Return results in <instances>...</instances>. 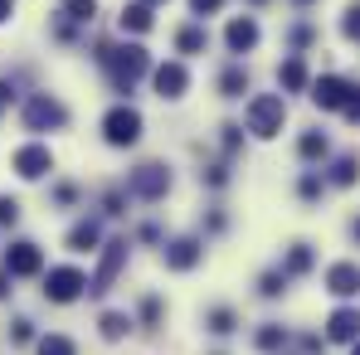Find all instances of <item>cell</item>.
<instances>
[{
  "mask_svg": "<svg viewBox=\"0 0 360 355\" xmlns=\"http://www.w3.org/2000/svg\"><path fill=\"white\" fill-rule=\"evenodd\" d=\"M15 171L25 180H39L54 171V156H49V146H39V141H30V146H20L15 151Z\"/></svg>",
  "mask_w": 360,
  "mask_h": 355,
  "instance_id": "30bf717a",
  "label": "cell"
},
{
  "mask_svg": "<svg viewBox=\"0 0 360 355\" xmlns=\"http://www.w3.org/2000/svg\"><path fill=\"white\" fill-rule=\"evenodd\" d=\"M39 355H78V346H73L68 336H44V341H39Z\"/></svg>",
  "mask_w": 360,
  "mask_h": 355,
  "instance_id": "484cf974",
  "label": "cell"
},
{
  "mask_svg": "<svg viewBox=\"0 0 360 355\" xmlns=\"http://www.w3.org/2000/svg\"><path fill=\"white\" fill-rule=\"evenodd\" d=\"M297 5H307V0H297Z\"/></svg>",
  "mask_w": 360,
  "mask_h": 355,
  "instance_id": "7bdbcfd3",
  "label": "cell"
},
{
  "mask_svg": "<svg viewBox=\"0 0 360 355\" xmlns=\"http://www.w3.org/2000/svg\"><path fill=\"white\" fill-rule=\"evenodd\" d=\"M127 190H131L136 200H161V195L171 190V171L156 166V161H151V166H136L131 180H127Z\"/></svg>",
  "mask_w": 360,
  "mask_h": 355,
  "instance_id": "5b68a950",
  "label": "cell"
},
{
  "mask_svg": "<svg viewBox=\"0 0 360 355\" xmlns=\"http://www.w3.org/2000/svg\"><path fill=\"white\" fill-rule=\"evenodd\" d=\"M292 44H311V25H297L292 30Z\"/></svg>",
  "mask_w": 360,
  "mask_h": 355,
  "instance_id": "74e56055",
  "label": "cell"
},
{
  "mask_svg": "<svg viewBox=\"0 0 360 355\" xmlns=\"http://www.w3.org/2000/svg\"><path fill=\"white\" fill-rule=\"evenodd\" d=\"M98 238H103L98 219H83V224L68 229V248H73V253H88V248H98Z\"/></svg>",
  "mask_w": 360,
  "mask_h": 355,
  "instance_id": "2e32d148",
  "label": "cell"
},
{
  "mask_svg": "<svg viewBox=\"0 0 360 355\" xmlns=\"http://www.w3.org/2000/svg\"><path fill=\"white\" fill-rule=\"evenodd\" d=\"M341 34H346V39H360V5H351V10H346V20H341Z\"/></svg>",
  "mask_w": 360,
  "mask_h": 355,
  "instance_id": "f546056e",
  "label": "cell"
},
{
  "mask_svg": "<svg viewBox=\"0 0 360 355\" xmlns=\"http://www.w3.org/2000/svg\"><path fill=\"white\" fill-rule=\"evenodd\" d=\"M10 15H15V0H0V25H5Z\"/></svg>",
  "mask_w": 360,
  "mask_h": 355,
  "instance_id": "ab89813d",
  "label": "cell"
},
{
  "mask_svg": "<svg viewBox=\"0 0 360 355\" xmlns=\"http://www.w3.org/2000/svg\"><path fill=\"white\" fill-rule=\"evenodd\" d=\"M98 59H103V68L112 73V88H117V93H131V83H136V78L146 73V63H151L141 44H122V49H108V44H103Z\"/></svg>",
  "mask_w": 360,
  "mask_h": 355,
  "instance_id": "6da1fadb",
  "label": "cell"
},
{
  "mask_svg": "<svg viewBox=\"0 0 360 355\" xmlns=\"http://www.w3.org/2000/svg\"><path fill=\"white\" fill-rule=\"evenodd\" d=\"M224 44L234 49V54H248L253 44H258V25L243 15V20H229V30H224Z\"/></svg>",
  "mask_w": 360,
  "mask_h": 355,
  "instance_id": "5bb4252c",
  "label": "cell"
},
{
  "mask_svg": "<svg viewBox=\"0 0 360 355\" xmlns=\"http://www.w3.org/2000/svg\"><path fill=\"white\" fill-rule=\"evenodd\" d=\"M195 263H200V238H176V243H166V268L185 273V268H195Z\"/></svg>",
  "mask_w": 360,
  "mask_h": 355,
  "instance_id": "9a60e30c",
  "label": "cell"
},
{
  "mask_svg": "<svg viewBox=\"0 0 360 355\" xmlns=\"http://www.w3.org/2000/svg\"><path fill=\"white\" fill-rule=\"evenodd\" d=\"M278 83L288 88V93H302L307 88V63L292 54V59H283V68H278Z\"/></svg>",
  "mask_w": 360,
  "mask_h": 355,
  "instance_id": "e0dca14e",
  "label": "cell"
},
{
  "mask_svg": "<svg viewBox=\"0 0 360 355\" xmlns=\"http://www.w3.org/2000/svg\"><path fill=\"white\" fill-rule=\"evenodd\" d=\"M283 288H288V273H263V283H258V292H263V297H278Z\"/></svg>",
  "mask_w": 360,
  "mask_h": 355,
  "instance_id": "f1b7e54d",
  "label": "cell"
},
{
  "mask_svg": "<svg viewBox=\"0 0 360 355\" xmlns=\"http://www.w3.org/2000/svg\"><path fill=\"white\" fill-rule=\"evenodd\" d=\"M103 136H108V146H136L141 141V112L136 108H112L103 117Z\"/></svg>",
  "mask_w": 360,
  "mask_h": 355,
  "instance_id": "3957f363",
  "label": "cell"
},
{
  "mask_svg": "<svg viewBox=\"0 0 360 355\" xmlns=\"http://www.w3.org/2000/svg\"><path fill=\"white\" fill-rule=\"evenodd\" d=\"M351 355H360V336H356V341H351Z\"/></svg>",
  "mask_w": 360,
  "mask_h": 355,
  "instance_id": "60d3db41",
  "label": "cell"
},
{
  "mask_svg": "<svg viewBox=\"0 0 360 355\" xmlns=\"http://www.w3.org/2000/svg\"><path fill=\"white\" fill-rule=\"evenodd\" d=\"M190 10H195V15H214V10H219V0H190Z\"/></svg>",
  "mask_w": 360,
  "mask_h": 355,
  "instance_id": "d590c367",
  "label": "cell"
},
{
  "mask_svg": "<svg viewBox=\"0 0 360 355\" xmlns=\"http://www.w3.org/2000/svg\"><path fill=\"white\" fill-rule=\"evenodd\" d=\"M185 88H190L185 63H161V68H156V93H161V98H180Z\"/></svg>",
  "mask_w": 360,
  "mask_h": 355,
  "instance_id": "8fae6325",
  "label": "cell"
},
{
  "mask_svg": "<svg viewBox=\"0 0 360 355\" xmlns=\"http://www.w3.org/2000/svg\"><path fill=\"white\" fill-rule=\"evenodd\" d=\"M15 219H20V200L0 195V224H15Z\"/></svg>",
  "mask_w": 360,
  "mask_h": 355,
  "instance_id": "1f68e13d",
  "label": "cell"
},
{
  "mask_svg": "<svg viewBox=\"0 0 360 355\" xmlns=\"http://www.w3.org/2000/svg\"><path fill=\"white\" fill-rule=\"evenodd\" d=\"M83 292H88V278H83L78 268H54V273L44 278V297H49V302H78Z\"/></svg>",
  "mask_w": 360,
  "mask_h": 355,
  "instance_id": "52a82bcc",
  "label": "cell"
},
{
  "mask_svg": "<svg viewBox=\"0 0 360 355\" xmlns=\"http://www.w3.org/2000/svg\"><path fill=\"white\" fill-rule=\"evenodd\" d=\"M307 268H311V248H307V243H292V253H288V278H297Z\"/></svg>",
  "mask_w": 360,
  "mask_h": 355,
  "instance_id": "cb8c5ba5",
  "label": "cell"
},
{
  "mask_svg": "<svg viewBox=\"0 0 360 355\" xmlns=\"http://www.w3.org/2000/svg\"><path fill=\"white\" fill-rule=\"evenodd\" d=\"M63 15L78 20V25H88V20L98 15V5H93V0H63Z\"/></svg>",
  "mask_w": 360,
  "mask_h": 355,
  "instance_id": "d4e9b609",
  "label": "cell"
},
{
  "mask_svg": "<svg viewBox=\"0 0 360 355\" xmlns=\"http://www.w3.org/2000/svg\"><path fill=\"white\" fill-rule=\"evenodd\" d=\"M326 151H331L326 131H302V141H297V156H302V161H321Z\"/></svg>",
  "mask_w": 360,
  "mask_h": 355,
  "instance_id": "d6986e66",
  "label": "cell"
},
{
  "mask_svg": "<svg viewBox=\"0 0 360 355\" xmlns=\"http://www.w3.org/2000/svg\"><path fill=\"white\" fill-rule=\"evenodd\" d=\"M351 88H356V83H346V78L326 73V78H316V83H311V103H316L321 112H341V108H346V98H351Z\"/></svg>",
  "mask_w": 360,
  "mask_h": 355,
  "instance_id": "ba28073f",
  "label": "cell"
},
{
  "mask_svg": "<svg viewBox=\"0 0 360 355\" xmlns=\"http://www.w3.org/2000/svg\"><path fill=\"white\" fill-rule=\"evenodd\" d=\"M10 336H15V341H20V346H25V341H30V336H34V331H30V321H15V326H10Z\"/></svg>",
  "mask_w": 360,
  "mask_h": 355,
  "instance_id": "e575fe53",
  "label": "cell"
},
{
  "mask_svg": "<svg viewBox=\"0 0 360 355\" xmlns=\"http://www.w3.org/2000/svg\"><path fill=\"white\" fill-rule=\"evenodd\" d=\"M39 268H44L39 243H10V253H5V273L10 278H34Z\"/></svg>",
  "mask_w": 360,
  "mask_h": 355,
  "instance_id": "9c48e42d",
  "label": "cell"
},
{
  "mask_svg": "<svg viewBox=\"0 0 360 355\" xmlns=\"http://www.w3.org/2000/svg\"><path fill=\"white\" fill-rule=\"evenodd\" d=\"M356 234H360V224H356Z\"/></svg>",
  "mask_w": 360,
  "mask_h": 355,
  "instance_id": "ee69618b",
  "label": "cell"
},
{
  "mask_svg": "<svg viewBox=\"0 0 360 355\" xmlns=\"http://www.w3.org/2000/svg\"><path fill=\"white\" fill-rule=\"evenodd\" d=\"M243 117H248V131H253V136H263V141H268V136H278V131H283V122H288V103H283L278 93H258V98L248 103V112H243Z\"/></svg>",
  "mask_w": 360,
  "mask_h": 355,
  "instance_id": "7a4b0ae2",
  "label": "cell"
},
{
  "mask_svg": "<svg viewBox=\"0 0 360 355\" xmlns=\"http://www.w3.org/2000/svg\"><path fill=\"white\" fill-rule=\"evenodd\" d=\"M141 321H146V326L161 321V297H146V302H141Z\"/></svg>",
  "mask_w": 360,
  "mask_h": 355,
  "instance_id": "4dcf8cb0",
  "label": "cell"
},
{
  "mask_svg": "<svg viewBox=\"0 0 360 355\" xmlns=\"http://www.w3.org/2000/svg\"><path fill=\"white\" fill-rule=\"evenodd\" d=\"M146 5H161V0H146Z\"/></svg>",
  "mask_w": 360,
  "mask_h": 355,
  "instance_id": "b9f144b4",
  "label": "cell"
},
{
  "mask_svg": "<svg viewBox=\"0 0 360 355\" xmlns=\"http://www.w3.org/2000/svg\"><path fill=\"white\" fill-rule=\"evenodd\" d=\"M127 326H131V321H127L122 311H108V316L98 321V331H103V341H122V336H127Z\"/></svg>",
  "mask_w": 360,
  "mask_h": 355,
  "instance_id": "603a6c76",
  "label": "cell"
},
{
  "mask_svg": "<svg viewBox=\"0 0 360 355\" xmlns=\"http://www.w3.org/2000/svg\"><path fill=\"white\" fill-rule=\"evenodd\" d=\"M326 336L331 341H356L360 336V311H351V306H341V311H331V321H326Z\"/></svg>",
  "mask_w": 360,
  "mask_h": 355,
  "instance_id": "4fadbf2b",
  "label": "cell"
},
{
  "mask_svg": "<svg viewBox=\"0 0 360 355\" xmlns=\"http://www.w3.org/2000/svg\"><path fill=\"white\" fill-rule=\"evenodd\" d=\"M210 331H214V336H229V331H234V311H229V306H214V311H210Z\"/></svg>",
  "mask_w": 360,
  "mask_h": 355,
  "instance_id": "4316f807",
  "label": "cell"
},
{
  "mask_svg": "<svg viewBox=\"0 0 360 355\" xmlns=\"http://www.w3.org/2000/svg\"><path fill=\"white\" fill-rule=\"evenodd\" d=\"M122 263H127V238H112L108 248H103V263H98V273L88 278V292L103 297L108 288H112V278L122 273Z\"/></svg>",
  "mask_w": 360,
  "mask_h": 355,
  "instance_id": "8992f818",
  "label": "cell"
},
{
  "mask_svg": "<svg viewBox=\"0 0 360 355\" xmlns=\"http://www.w3.org/2000/svg\"><path fill=\"white\" fill-rule=\"evenodd\" d=\"M302 200H316V195H321V176H302Z\"/></svg>",
  "mask_w": 360,
  "mask_h": 355,
  "instance_id": "d6a6232c",
  "label": "cell"
},
{
  "mask_svg": "<svg viewBox=\"0 0 360 355\" xmlns=\"http://www.w3.org/2000/svg\"><path fill=\"white\" fill-rule=\"evenodd\" d=\"M10 98H15V88H10V78H0V108H5Z\"/></svg>",
  "mask_w": 360,
  "mask_h": 355,
  "instance_id": "f35d334b",
  "label": "cell"
},
{
  "mask_svg": "<svg viewBox=\"0 0 360 355\" xmlns=\"http://www.w3.org/2000/svg\"><path fill=\"white\" fill-rule=\"evenodd\" d=\"M351 122H360V88H351V98H346V108H341Z\"/></svg>",
  "mask_w": 360,
  "mask_h": 355,
  "instance_id": "836d02e7",
  "label": "cell"
},
{
  "mask_svg": "<svg viewBox=\"0 0 360 355\" xmlns=\"http://www.w3.org/2000/svg\"><path fill=\"white\" fill-rule=\"evenodd\" d=\"M54 200H59V205H73V200H78V190H73V185H59V190H54Z\"/></svg>",
  "mask_w": 360,
  "mask_h": 355,
  "instance_id": "8d00e7d4",
  "label": "cell"
},
{
  "mask_svg": "<svg viewBox=\"0 0 360 355\" xmlns=\"http://www.w3.org/2000/svg\"><path fill=\"white\" fill-rule=\"evenodd\" d=\"M205 39H210V34H205L200 25H185V30L176 34V49H180V54H200V49H205Z\"/></svg>",
  "mask_w": 360,
  "mask_h": 355,
  "instance_id": "ffe728a7",
  "label": "cell"
},
{
  "mask_svg": "<svg viewBox=\"0 0 360 355\" xmlns=\"http://www.w3.org/2000/svg\"><path fill=\"white\" fill-rule=\"evenodd\" d=\"M63 122H68V108H63L59 98H49V93H39V98L25 103V127L30 131H54Z\"/></svg>",
  "mask_w": 360,
  "mask_h": 355,
  "instance_id": "277c9868",
  "label": "cell"
},
{
  "mask_svg": "<svg viewBox=\"0 0 360 355\" xmlns=\"http://www.w3.org/2000/svg\"><path fill=\"white\" fill-rule=\"evenodd\" d=\"M122 30H131V34H146V30H151V5H146V0L127 5V10H122Z\"/></svg>",
  "mask_w": 360,
  "mask_h": 355,
  "instance_id": "ac0fdd59",
  "label": "cell"
},
{
  "mask_svg": "<svg viewBox=\"0 0 360 355\" xmlns=\"http://www.w3.org/2000/svg\"><path fill=\"white\" fill-rule=\"evenodd\" d=\"M283 341H288V331H283V326H263V331H258V346H263V351H278Z\"/></svg>",
  "mask_w": 360,
  "mask_h": 355,
  "instance_id": "83f0119b",
  "label": "cell"
},
{
  "mask_svg": "<svg viewBox=\"0 0 360 355\" xmlns=\"http://www.w3.org/2000/svg\"><path fill=\"white\" fill-rule=\"evenodd\" d=\"M360 180V156H341L331 166V185H356Z\"/></svg>",
  "mask_w": 360,
  "mask_h": 355,
  "instance_id": "44dd1931",
  "label": "cell"
},
{
  "mask_svg": "<svg viewBox=\"0 0 360 355\" xmlns=\"http://www.w3.org/2000/svg\"><path fill=\"white\" fill-rule=\"evenodd\" d=\"M326 292L356 297V292H360V268H356V263H336V268L326 273Z\"/></svg>",
  "mask_w": 360,
  "mask_h": 355,
  "instance_id": "7c38bea8",
  "label": "cell"
},
{
  "mask_svg": "<svg viewBox=\"0 0 360 355\" xmlns=\"http://www.w3.org/2000/svg\"><path fill=\"white\" fill-rule=\"evenodd\" d=\"M219 88H224V98H243V93H248V73H243V68H224Z\"/></svg>",
  "mask_w": 360,
  "mask_h": 355,
  "instance_id": "7402d4cb",
  "label": "cell"
}]
</instances>
